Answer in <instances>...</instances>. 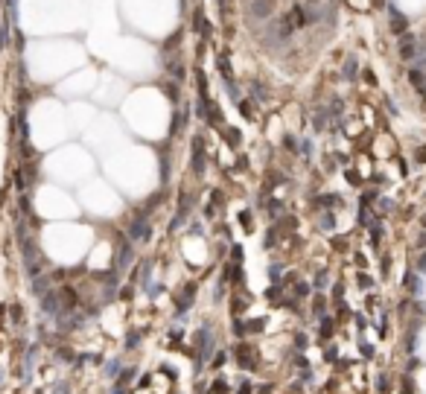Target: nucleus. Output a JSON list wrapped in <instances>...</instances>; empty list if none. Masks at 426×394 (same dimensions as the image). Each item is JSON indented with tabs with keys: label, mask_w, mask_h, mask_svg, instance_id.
I'll return each instance as SVG.
<instances>
[{
	"label": "nucleus",
	"mask_w": 426,
	"mask_h": 394,
	"mask_svg": "<svg viewBox=\"0 0 426 394\" xmlns=\"http://www.w3.org/2000/svg\"><path fill=\"white\" fill-rule=\"evenodd\" d=\"M146 234H149V225H146V216H140V222L132 225V240L143 242V240H146Z\"/></svg>",
	"instance_id": "f257e3e1"
},
{
	"label": "nucleus",
	"mask_w": 426,
	"mask_h": 394,
	"mask_svg": "<svg viewBox=\"0 0 426 394\" xmlns=\"http://www.w3.org/2000/svg\"><path fill=\"white\" fill-rule=\"evenodd\" d=\"M251 12H254V18H269L272 15V0H254Z\"/></svg>",
	"instance_id": "f03ea898"
},
{
	"label": "nucleus",
	"mask_w": 426,
	"mask_h": 394,
	"mask_svg": "<svg viewBox=\"0 0 426 394\" xmlns=\"http://www.w3.org/2000/svg\"><path fill=\"white\" fill-rule=\"evenodd\" d=\"M219 70L225 76V82H231V65H228V53H219Z\"/></svg>",
	"instance_id": "7ed1b4c3"
},
{
	"label": "nucleus",
	"mask_w": 426,
	"mask_h": 394,
	"mask_svg": "<svg viewBox=\"0 0 426 394\" xmlns=\"http://www.w3.org/2000/svg\"><path fill=\"white\" fill-rule=\"evenodd\" d=\"M403 27H406V18L397 15V12L391 9V30H394V33H403Z\"/></svg>",
	"instance_id": "20e7f679"
},
{
	"label": "nucleus",
	"mask_w": 426,
	"mask_h": 394,
	"mask_svg": "<svg viewBox=\"0 0 426 394\" xmlns=\"http://www.w3.org/2000/svg\"><path fill=\"white\" fill-rule=\"evenodd\" d=\"M251 97H257V100L263 103V100H266V88L260 85V82H251Z\"/></svg>",
	"instance_id": "39448f33"
},
{
	"label": "nucleus",
	"mask_w": 426,
	"mask_h": 394,
	"mask_svg": "<svg viewBox=\"0 0 426 394\" xmlns=\"http://www.w3.org/2000/svg\"><path fill=\"white\" fill-rule=\"evenodd\" d=\"M225 137H228V143H231V146H237V143H239V132H237V129H228Z\"/></svg>",
	"instance_id": "423d86ee"
},
{
	"label": "nucleus",
	"mask_w": 426,
	"mask_h": 394,
	"mask_svg": "<svg viewBox=\"0 0 426 394\" xmlns=\"http://www.w3.org/2000/svg\"><path fill=\"white\" fill-rule=\"evenodd\" d=\"M216 3H219V15H222V21H225V18H228V0H216Z\"/></svg>",
	"instance_id": "0eeeda50"
},
{
	"label": "nucleus",
	"mask_w": 426,
	"mask_h": 394,
	"mask_svg": "<svg viewBox=\"0 0 426 394\" xmlns=\"http://www.w3.org/2000/svg\"><path fill=\"white\" fill-rule=\"evenodd\" d=\"M15 187H18V190L27 187V181H24V175H21V172H15Z\"/></svg>",
	"instance_id": "6e6552de"
},
{
	"label": "nucleus",
	"mask_w": 426,
	"mask_h": 394,
	"mask_svg": "<svg viewBox=\"0 0 426 394\" xmlns=\"http://www.w3.org/2000/svg\"><path fill=\"white\" fill-rule=\"evenodd\" d=\"M167 97H170V100H178V91H175V85H167Z\"/></svg>",
	"instance_id": "1a4fd4ad"
}]
</instances>
